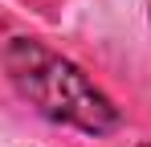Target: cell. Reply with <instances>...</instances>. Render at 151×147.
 <instances>
[{
  "instance_id": "cell-2",
  "label": "cell",
  "mask_w": 151,
  "mask_h": 147,
  "mask_svg": "<svg viewBox=\"0 0 151 147\" xmlns=\"http://www.w3.org/2000/svg\"><path fill=\"white\" fill-rule=\"evenodd\" d=\"M147 21H151V0H147Z\"/></svg>"
},
{
  "instance_id": "cell-1",
  "label": "cell",
  "mask_w": 151,
  "mask_h": 147,
  "mask_svg": "<svg viewBox=\"0 0 151 147\" xmlns=\"http://www.w3.org/2000/svg\"><path fill=\"white\" fill-rule=\"evenodd\" d=\"M0 61L17 94L29 98L45 119L78 127L86 135H110L119 127V106L70 57L53 53L37 37H12L0 53Z\"/></svg>"
},
{
  "instance_id": "cell-3",
  "label": "cell",
  "mask_w": 151,
  "mask_h": 147,
  "mask_svg": "<svg viewBox=\"0 0 151 147\" xmlns=\"http://www.w3.org/2000/svg\"><path fill=\"white\" fill-rule=\"evenodd\" d=\"M143 147H151V143H143Z\"/></svg>"
}]
</instances>
